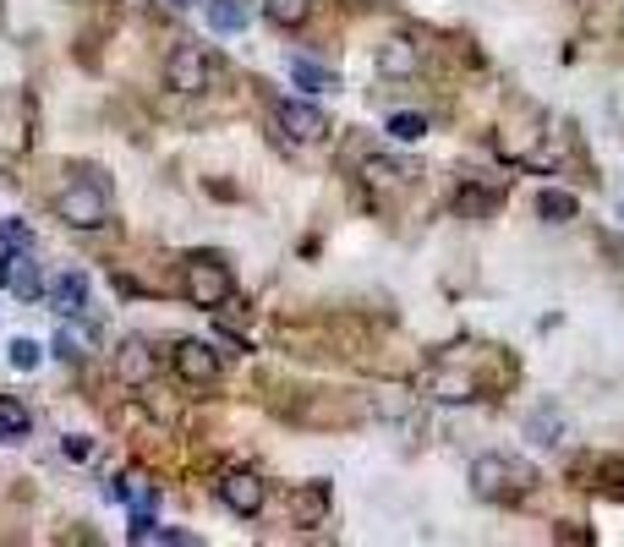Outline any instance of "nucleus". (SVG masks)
<instances>
[{"label": "nucleus", "instance_id": "1", "mask_svg": "<svg viewBox=\"0 0 624 547\" xmlns=\"http://www.w3.org/2000/svg\"><path fill=\"white\" fill-rule=\"evenodd\" d=\"M531 482H537V471L515 455H477L471 460V493H477L482 504H510V498H520Z\"/></svg>", "mask_w": 624, "mask_h": 547}, {"label": "nucleus", "instance_id": "2", "mask_svg": "<svg viewBox=\"0 0 624 547\" xmlns=\"http://www.w3.org/2000/svg\"><path fill=\"white\" fill-rule=\"evenodd\" d=\"M55 219L66 230H104L110 225V192H104V181H66L55 192Z\"/></svg>", "mask_w": 624, "mask_h": 547}, {"label": "nucleus", "instance_id": "3", "mask_svg": "<svg viewBox=\"0 0 624 547\" xmlns=\"http://www.w3.org/2000/svg\"><path fill=\"white\" fill-rule=\"evenodd\" d=\"M181 296L192 301V307L203 312H219L230 296H236V274H230V263L219 258H187V269H181Z\"/></svg>", "mask_w": 624, "mask_h": 547}, {"label": "nucleus", "instance_id": "4", "mask_svg": "<svg viewBox=\"0 0 624 547\" xmlns=\"http://www.w3.org/2000/svg\"><path fill=\"white\" fill-rule=\"evenodd\" d=\"M219 504L230 509V515H241V520H252V515H263V504H269V482H263L258 471H225L219 476Z\"/></svg>", "mask_w": 624, "mask_h": 547}, {"label": "nucleus", "instance_id": "5", "mask_svg": "<svg viewBox=\"0 0 624 547\" xmlns=\"http://www.w3.org/2000/svg\"><path fill=\"white\" fill-rule=\"evenodd\" d=\"M170 367H176V378L187 383V389H214L219 383V351L208 340H176V351H170Z\"/></svg>", "mask_w": 624, "mask_h": 547}, {"label": "nucleus", "instance_id": "6", "mask_svg": "<svg viewBox=\"0 0 624 547\" xmlns=\"http://www.w3.org/2000/svg\"><path fill=\"white\" fill-rule=\"evenodd\" d=\"M208 77H214V61H208L203 44H176L165 61V88L170 93H203Z\"/></svg>", "mask_w": 624, "mask_h": 547}, {"label": "nucleus", "instance_id": "7", "mask_svg": "<svg viewBox=\"0 0 624 547\" xmlns=\"http://www.w3.org/2000/svg\"><path fill=\"white\" fill-rule=\"evenodd\" d=\"M274 121H280V132L291 137V143H323V137L334 132V121L318 110V104H307V99H285L280 110H274Z\"/></svg>", "mask_w": 624, "mask_h": 547}, {"label": "nucleus", "instance_id": "8", "mask_svg": "<svg viewBox=\"0 0 624 547\" xmlns=\"http://www.w3.org/2000/svg\"><path fill=\"white\" fill-rule=\"evenodd\" d=\"M115 378L126 383V389H143V383H154V372H159V351L143 340V334H126L121 345H115Z\"/></svg>", "mask_w": 624, "mask_h": 547}, {"label": "nucleus", "instance_id": "9", "mask_svg": "<svg viewBox=\"0 0 624 547\" xmlns=\"http://www.w3.org/2000/svg\"><path fill=\"white\" fill-rule=\"evenodd\" d=\"M329 515H334V487H329V482H302V487H291V526H296V531L329 526Z\"/></svg>", "mask_w": 624, "mask_h": 547}, {"label": "nucleus", "instance_id": "10", "mask_svg": "<svg viewBox=\"0 0 624 547\" xmlns=\"http://www.w3.org/2000/svg\"><path fill=\"white\" fill-rule=\"evenodd\" d=\"M373 66H378V77H389V83H411V77L422 72V44H411V39L395 33V39L378 44Z\"/></svg>", "mask_w": 624, "mask_h": 547}, {"label": "nucleus", "instance_id": "11", "mask_svg": "<svg viewBox=\"0 0 624 547\" xmlns=\"http://www.w3.org/2000/svg\"><path fill=\"white\" fill-rule=\"evenodd\" d=\"M44 301H50V312H61V318H83L88 312V274L61 269L50 279V290H44Z\"/></svg>", "mask_w": 624, "mask_h": 547}, {"label": "nucleus", "instance_id": "12", "mask_svg": "<svg viewBox=\"0 0 624 547\" xmlns=\"http://www.w3.org/2000/svg\"><path fill=\"white\" fill-rule=\"evenodd\" d=\"M6 290H11L17 301H28V307H33V301H44V290H50V285H44L33 252H11V279H6Z\"/></svg>", "mask_w": 624, "mask_h": 547}, {"label": "nucleus", "instance_id": "13", "mask_svg": "<svg viewBox=\"0 0 624 547\" xmlns=\"http://www.w3.org/2000/svg\"><path fill=\"white\" fill-rule=\"evenodd\" d=\"M526 438H531L537 449H559L564 438H570V422H564L553 405H537V411L526 416Z\"/></svg>", "mask_w": 624, "mask_h": 547}, {"label": "nucleus", "instance_id": "14", "mask_svg": "<svg viewBox=\"0 0 624 547\" xmlns=\"http://www.w3.org/2000/svg\"><path fill=\"white\" fill-rule=\"evenodd\" d=\"M203 22L214 33H247L252 11H247V0H203Z\"/></svg>", "mask_w": 624, "mask_h": 547}, {"label": "nucleus", "instance_id": "15", "mask_svg": "<svg viewBox=\"0 0 624 547\" xmlns=\"http://www.w3.org/2000/svg\"><path fill=\"white\" fill-rule=\"evenodd\" d=\"M285 72H291V83H296V88H307V93H329V88H340V77H334L329 66L307 61V55H285Z\"/></svg>", "mask_w": 624, "mask_h": 547}, {"label": "nucleus", "instance_id": "16", "mask_svg": "<svg viewBox=\"0 0 624 547\" xmlns=\"http://www.w3.org/2000/svg\"><path fill=\"white\" fill-rule=\"evenodd\" d=\"M33 433V416L17 394H0V444H22Z\"/></svg>", "mask_w": 624, "mask_h": 547}, {"label": "nucleus", "instance_id": "17", "mask_svg": "<svg viewBox=\"0 0 624 547\" xmlns=\"http://www.w3.org/2000/svg\"><path fill=\"white\" fill-rule=\"evenodd\" d=\"M537 214L548 219V225H570V219L581 214V203H575V192H564V186H542V192H537Z\"/></svg>", "mask_w": 624, "mask_h": 547}, {"label": "nucleus", "instance_id": "18", "mask_svg": "<svg viewBox=\"0 0 624 547\" xmlns=\"http://www.w3.org/2000/svg\"><path fill=\"white\" fill-rule=\"evenodd\" d=\"M471 389H477V383L466 378V372H427V394H433V400H444V405H460V400H471Z\"/></svg>", "mask_w": 624, "mask_h": 547}, {"label": "nucleus", "instance_id": "19", "mask_svg": "<svg viewBox=\"0 0 624 547\" xmlns=\"http://www.w3.org/2000/svg\"><path fill=\"white\" fill-rule=\"evenodd\" d=\"M307 17H312V0H263V22H274L280 33L302 28Z\"/></svg>", "mask_w": 624, "mask_h": 547}, {"label": "nucleus", "instance_id": "20", "mask_svg": "<svg viewBox=\"0 0 624 547\" xmlns=\"http://www.w3.org/2000/svg\"><path fill=\"white\" fill-rule=\"evenodd\" d=\"M362 176L373 181V186H389V192H395V186H411L416 170L406 165V159H367V165H362Z\"/></svg>", "mask_w": 624, "mask_h": 547}, {"label": "nucleus", "instance_id": "21", "mask_svg": "<svg viewBox=\"0 0 624 547\" xmlns=\"http://www.w3.org/2000/svg\"><path fill=\"white\" fill-rule=\"evenodd\" d=\"M50 356H61V362H77V356H88V334L72 329V323H61L50 340Z\"/></svg>", "mask_w": 624, "mask_h": 547}, {"label": "nucleus", "instance_id": "22", "mask_svg": "<svg viewBox=\"0 0 624 547\" xmlns=\"http://www.w3.org/2000/svg\"><path fill=\"white\" fill-rule=\"evenodd\" d=\"M389 137H395V143H422V137H427V115L395 110V115H389Z\"/></svg>", "mask_w": 624, "mask_h": 547}, {"label": "nucleus", "instance_id": "23", "mask_svg": "<svg viewBox=\"0 0 624 547\" xmlns=\"http://www.w3.org/2000/svg\"><path fill=\"white\" fill-rule=\"evenodd\" d=\"M6 362L17 367V372H33V367L44 362V345H39V340H28V334H17V340L6 345Z\"/></svg>", "mask_w": 624, "mask_h": 547}, {"label": "nucleus", "instance_id": "24", "mask_svg": "<svg viewBox=\"0 0 624 547\" xmlns=\"http://www.w3.org/2000/svg\"><path fill=\"white\" fill-rule=\"evenodd\" d=\"M0 247L6 252H33V230L22 219H0Z\"/></svg>", "mask_w": 624, "mask_h": 547}, {"label": "nucleus", "instance_id": "25", "mask_svg": "<svg viewBox=\"0 0 624 547\" xmlns=\"http://www.w3.org/2000/svg\"><path fill=\"white\" fill-rule=\"evenodd\" d=\"M61 455L72 460V465H83L88 455H94V438H88V433H66L61 438Z\"/></svg>", "mask_w": 624, "mask_h": 547}, {"label": "nucleus", "instance_id": "26", "mask_svg": "<svg viewBox=\"0 0 624 547\" xmlns=\"http://www.w3.org/2000/svg\"><path fill=\"white\" fill-rule=\"evenodd\" d=\"M148 542H159V547H198L192 531H176V526H154V537H148Z\"/></svg>", "mask_w": 624, "mask_h": 547}, {"label": "nucleus", "instance_id": "27", "mask_svg": "<svg viewBox=\"0 0 624 547\" xmlns=\"http://www.w3.org/2000/svg\"><path fill=\"white\" fill-rule=\"evenodd\" d=\"M170 6H198V0H170Z\"/></svg>", "mask_w": 624, "mask_h": 547}]
</instances>
